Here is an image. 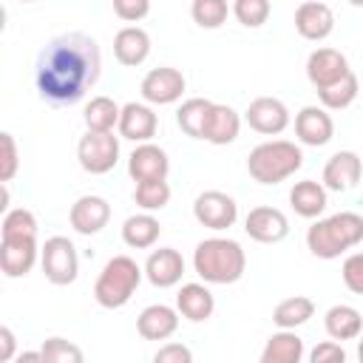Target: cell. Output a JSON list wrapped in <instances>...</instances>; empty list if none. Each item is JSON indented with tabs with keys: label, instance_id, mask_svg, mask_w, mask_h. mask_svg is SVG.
<instances>
[{
	"label": "cell",
	"instance_id": "obj_1",
	"mask_svg": "<svg viewBox=\"0 0 363 363\" xmlns=\"http://www.w3.org/2000/svg\"><path fill=\"white\" fill-rule=\"evenodd\" d=\"M102 71V54L91 34L68 31L54 40L37 54L34 82L45 102L51 105H74L79 102Z\"/></svg>",
	"mask_w": 363,
	"mask_h": 363
},
{
	"label": "cell",
	"instance_id": "obj_2",
	"mask_svg": "<svg viewBox=\"0 0 363 363\" xmlns=\"http://www.w3.org/2000/svg\"><path fill=\"white\" fill-rule=\"evenodd\" d=\"M360 241H363V216L352 210H343L326 218L318 216V221H312V227L306 230L309 252L323 261L340 258L343 252L354 250Z\"/></svg>",
	"mask_w": 363,
	"mask_h": 363
},
{
	"label": "cell",
	"instance_id": "obj_3",
	"mask_svg": "<svg viewBox=\"0 0 363 363\" xmlns=\"http://www.w3.org/2000/svg\"><path fill=\"white\" fill-rule=\"evenodd\" d=\"M193 269L204 284H235L247 269V252L233 238H204L196 244Z\"/></svg>",
	"mask_w": 363,
	"mask_h": 363
},
{
	"label": "cell",
	"instance_id": "obj_4",
	"mask_svg": "<svg viewBox=\"0 0 363 363\" xmlns=\"http://www.w3.org/2000/svg\"><path fill=\"white\" fill-rule=\"evenodd\" d=\"M303 164V150L295 142L286 139H269L250 150L247 156V173L258 184H278L295 176Z\"/></svg>",
	"mask_w": 363,
	"mask_h": 363
},
{
	"label": "cell",
	"instance_id": "obj_5",
	"mask_svg": "<svg viewBox=\"0 0 363 363\" xmlns=\"http://www.w3.org/2000/svg\"><path fill=\"white\" fill-rule=\"evenodd\" d=\"M142 278V267L130 255H113L94 284V298L102 309H119L133 298Z\"/></svg>",
	"mask_w": 363,
	"mask_h": 363
},
{
	"label": "cell",
	"instance_id": "obj_6",
	"mask_svg": "<svg viewBox=\"0 0 363 363\" xmlns=\"http://www.w3.org/2000/svg\"><path fill=\"white\" fill-rule=\"evenodd\" d=\"M40 267H43V275L54 286L74 284L79 275V258H77V247L71 244V238L65 235L45 238V244L40 247Z\"/></svg>",
	"mask_w": 363,
	"mask_h": 363
},
{
	"label": "cell",
	"instance_id": "obj_7",
	"mask_svg": "<svg viewBox=\"0 0 363 363\" xmlns=\"http://www.w3.org/2000/svg\"><path fill=\"white\" fill-rule=\"evenodd\" d=\"M79 167L91 176H105L119 162V136L113 130H88L77 145Z\"/></svg>",
	"mask_w": 363,
	"mask_h": 363
},
{
	"label": "cell",
	"instance_id": "obj_8",
	"mask_svg": "<svg viewBox=\"0 0 363 363\" xmlns=\"http://www.w3.org/2000/svg\"><path fill=\"white\" fill-rule=\"evenodd\" d=\"M193 216H196V221H199L201 227L221 233V230H230V227L235 224V218H238V204H235L233 196H227V193H221V190H204V193H199L196 201H193Z\"/></svg>",
	"mask_w": 363,
	"mask_h": 363
},
{
	"label": "cell",
	"instance_id": "obj_9",
	"mask_svg": "<svg viewBox=\"0 0 363 363\" xmlns=\"http://www.w3.org/2000/svg\"><path fill=\"white\" fill-rule=\"evenodd\" d=\"M187 88V79L179 68H170V65H159V68H150L139 85L142 91V99L147 105H173L176 99H182Z\"/></svg>",
	"mask_w": 363,
	"mask_h": 363
},
{
	"label": "cell",
	"instance_id": "obj_10",
	"mask_svg": "<svg viewBox=\"0 0 363 363\" xmlns=\"http://www.w3.org/2000/svg\"><path fill=\"white\" fill-rule=\"evenodd\" d=\"M241 133V116L235 108L224 105V102H210L204 116H201V130L199 139L210 142V145H230L235 142Z\"/></svg>",
	"mask_w": 363,
	"mask_h": 363
},
{
	"label": "cell",
	"instance_id": "obj_11",
	"mask_svg": "<svg viewBox=\"0 0 363 363\" xmlns=\"http://www.w3.org/2000/svg\"><path fill=\"white\" fill-rule=\"evenodd\" d=\"M244 119L255 133L278 136V133H284L289 128V108L278 96H258L244 111Z\"/></svg>",
	"mask_w": 363,
	"mask_h": 363
},
{
	"label": "cell",
	"instance_id": "obj_12",
	"mask_svg": "<svg viewBox=\"0 0 363 363\" xmlns=\"http://www.w3.org/2000/svg\"><path fill=\"white\" fill-rule=\"evenodd\" d=\"M349 71H352V68H349L346 54L337 51V48H329V45L315 48V51L309 54V60H306V79L315 85V91H320V88L337 82V79L346 77Z\"/></svg>",
	"mask_w": 363,
	"mask_h": 363
},
{
	"label": "cell",
	"instance_id": "obj_13",
	"mask_svg": "<svg viewBox=\"0 0 363 363\" xmlns=\"http://www.w3.org/2000/svg\"><path fill=\"white\" fill-rule=\"evenodd\" d=\"M295 136L301 145H309V147H323L326 142H332L335 122L329 111L320 105H303L295 113Z\"/></svg>",
	"mask_w": 363,
	"mask_h": 363
},
{
	"label": "cell",
	"instance_id": "obj_14",
	"mask_svg": "<svg viewBox=\"0 0 363 363\" xmlns=\"http://www.w3.org/2000/svg\"><path fill=\"white\" fill-rule=\"evenodd\" d=\"M244 233L258 244H278L289 233V218L278 207H252L244 218Z\"/></svg>",
	"mask_w": 363,
	"mask_h": 363
},
{
	"label": "cell",
	"instance_id": "obj_15",
	"mask_svg": "<svg viewBox=\"0 0 363 363\" xmlns=\"http://www.w3.org/2000/svg\"><path fill=\"white\" fill-rule=\"evenodd\" d=\"M40 258L37 238H0V272L6 278H26Z\"/></svg>",
	"mask_w": 363,
	"mask_h": 363
},
{
	"label": "cell",
	"instance_id": "obj_16",
	"mask_svg": "<svg viewBox=\"0 0 363 363\" xmlns=\"http://www.w3.org/2000/svg\"><path fill=\"white\" fill-rule=\"evenodd\" d=\"M295 31L309 43H320L335 31V11L320 0H306L295 9Z\"/></svg>",
	"mask_w": 363,
	"mask_h": 363
},
{
	"label": "cell",
	"instance_id": "obj_17",
	"mask_svg": "<svg viewBox=\"0 0 363 363\" xmlns=\"http://www.w3.org/2000/svg\"><path fill=\"white\" fill-rule=\"evenodd\" d=\"M142 275H145L153 286L170 289V286H176V284L182 281V275H184V258H182V252L173 250V247H159V250H153V252L147 255V261H145V267H142Z\"/></svg>",
	"mask_w": 363,
	"mask_h": 363
},
{
	"label": "cell",
	"instance_id": "obj_18",
	"mask_svg": "<svg viewBox=\"0 0 363 363\" xmlns=\"http://www.w3.org/2000/svg\"><path fill=\"white\" fill-rule=\"evenodd\" d=\"M128 173L133 182H153V179H167L170 173V159L167 153L153 145V142H139L133 153L128 156Z\"/></svg>",
	"mask_w": 363,
	"mask_h": 363
},
{
	"label": "cell",
	"instance_id": "obj_19",
	"mask_svg": "<svg viewBox=\"0 0 363 363\" xmlns=\"http://www.w3.org/2000/svg\"><path fill=\"white\" fill-rule=\"evenodd\" d=\"M119 136L122 139H130V142H150L156 136V128H159V119L153 113L150 105L145 102H128L119 108Z\"/></svg>",
	"mask_w": 363,
	"mask_h": 363
},
{
	"label": "cell",
	"instance_id": "obj_20",
	"mask_svg": "<svg viewBox=\"0 0 363 363\" xmlns=\"http://www.w3.org/2000/svg\"><path fill=\"white\" fill-rule=\"evenodd\" d=\"M68 221L79 235H96L111 221V204L102 196H79L68 210Z\"/></svg>",
	"mask_w": 363,
	"mask_h": 363
},
{
	"label": "cell",
	"instance_id": "obj_21",
	"mask_svg": "<svg viewBox=\"0 0 363 363\" xmlns=\"http://www.w3.org/2000/svg\"><path fill=\"white\" fill-rule=\"evenodd\" d=\"M357 182H360V156L354 150H337L335 156H329V162L323 164V179H320L326 190L346 193L357 187Z\"/></svg>",
	"mask_w": 363,
	"mask_h": 363
},
{
	"label": "cell",
	"instance_id": "obj_22",
	"mask_svg": "<svg viewBox=\"0 0 363 363\" xmlns=\"http://www.w3.org/2000/svg\"><path fill=\"white\" fill-rule=\"evenodd\" d=\"M179 329V312L167 303H150L136 318V332L145 340H167Z\"/></svg>",
	"mask_w": 363,
	"mask_h": 363
},
{
	"label": "cell",
	"instance_id": "obj_23",
	"mask_svg": "<svg viewBox=\"0 0 363 363\" xmlns=\"http://www.w3.org/2000/svg\"><path fill=\"white\" fill-rule=\"evenodd\" d=\"M113 57L128 68L142 65L150 57V34L145 28H139V26L119 28L116 37H113Z\"/></svg>",
	"mask_w": 363,
	"mask_h": 363
},
{
	"label": "cell",
	"instance_id": "obj_24",
	"mask_svg": "<svg viewBox=\"0 0 363 363\" xmlns=\"http://www.w3.org/2000/svg\"><path fill=\"white\" fill-rule=\"evenodd\" d=\"M216 309V298L207 289V284H182L179 295H176V312L193 323H201L213 315Z\"/></svg>",
	"mask_w": 363,
	"mask_h": 363
},
{
	"label": "cell",
	"instance_id": "obj_25",
	"mask_svg": "<svg viewBox=\"0 0 363 363\" xmlns=\"http://www.w3.org/2000/svg\"><path fill=\"white\" fill-rule=\"evenodd\" d=\"M323 329L332 340H354L363 329V318H360V309L349 306V303H335L326 309L323 315Z\"/></svg>",
	"mask_w": 363,
	"mask_h": 363
},
{
	"label": "cell",
	"instance_id": "obj_26",
	"mask_svg": "<svg viewBox=\"0 0 363 363\" xmlns=\"http://www.w3.org/2000/svg\"><path fill=\"white\" fill-rule=\"evenodd\" d=\"M289 204L301 218H318L326 210V187L315 179H303L295 182V187L289 190Z\"/></svg>",
	"mask_w": 363,
	"mask_h": 363
},
{
	"label": "cell",
	"instance_id": "obj_27",
	"mask_svg": "<svg viewBox=\"0 0 363 363\" xmlns=\"http://www.w3.org/2000/svg\"><path fill=\"white\" fill-rule=\"evenodd\" d=\"M159 233H162L159 218L153 213H145V210L136 216H128L122 224V241L130 250H150L159 241Z\"/></svg>",
	"mask_w": 363,
	"mask_h": 363
},
{
	"label": "cell",
	"instance_id": "obj_28",
	"mask_svg": "<svg viewBox=\"0 0 363 363\" xmlns=\"http://www.w3.org/2000/svg\"><path fill=\"white\" fill-rule=\"evenodd\" d=\"M303 360V340L295 335V329H278L267 337V346L261 352V363H301Z\"/></svg>",
	"mask_w": 363,
	"mask_h": 363
},
{
	"label": "cell",
	"instance_id": "obj_29",
	"mask_svg": "<svg viewBox=\"0 0 363 363\" xmlns=\"http://www.w3.org/2000/svg\"><path fill=\"white\" fill-rule=\"evenodd\" d=\"M312 315H315V301L306 298V295H292V298H284V301L272 309V323H275L278 329H298V326H303Z\"/></svg>",
	"mask_w": 363,
	"mask_h": 363
},
{
	"label": "cell",
	"instance_id": "obj_30",
	"mask_svg": "<svg viewBox=\"0 0 363 363\" xmlns=\"http://www.w3.org/2000/svg\"><path fill=\"white\" fill-rule=\"evenodd\" d=\"M357 88H360L357 74L349 71V74L340 77L337 82H332V85H326V88L318 91L320 108H326V111H343V108H349V105L357 99Z\"/></svg>",
	"mask_w": 363,
	"mask_h": 363
},
{
	"label": "cell",
	"instance_id": "obj_31",
	"mask_svg": "<svg viewBox=\"0 0 363 363\" xmlns=\"http://www.w3.org/2000/svg\"><path fill=\"white\" fill-rule=\"evenodd\" d=\"M88 130H113L119 122V105L111 96H94L82 111Z\"/></svg>",
	"mask_w": 363,
	"mask_h": 363
},
{
	"label": "cell",
	"instance_id": "obj_32",
	"mask_svg": "<svg viewBox=\"0 0 363 363\" xmlns=\"http://www.w3.org/2000/svg\"><path fill=\"white\" fill-rule=\"evenodd\" d=\"M133 201H136V207H142L145 213H156V210L167 207V201H170V184H167V179L136 182Z\"/></svg>",
	"mask_w": 363,
	"mask_h": 363
},
{
	"label": "cell",
	"instance_id": "obj_33",
	"mask_svg": "<svg viewBox=\"0 0 363 363\" xmlns=\"http://www.w3.org/2000/svg\"><path fill=\"white\" fill-rule=\"evenodd\" d=\"M190 17L199 28H221L230 17V3L227 0H193Z\"/></svg>",
	"mask_w": 363,
	"mask_h": 363
},
{
	"label": "cell",
	"instance_id": "obj_34",
	"mask_svg": "<svg viewBox=\"0 0 363 363\" xmlns=\"http://www.w3.org/2000/svg\"><path fill=\"white\" fill-rule=\"evenodd\" d=\"M0 233H3V238H37V216L26 207L6 210Z\"/></svg>",
	"mask_w": 363,
	"mask_h": 363
},
{
	"label": "cell",
	"instance_id": "obj_35",
	"mask_svg": "<svg viewBox=\"0 0 363 363\" xmlns=\"http://www.w3.org/2000/svg\"><path fill=\"white\" fill-rule=\"evenodd\" d=\"M230 11H233V17H235L244 28H261V26L269 20L272 3H269V0H233Z\"/></svg>",
	"mask_w": 363,
	"mask_h": 363
},
{
	"label": "cell",
	"instance_id": "obj_36",
	"mask_svg": "<svg viewBox=\"0 0 363 363\" xmlns=\"http://www.w3.org/2000/svg\"><path fill=\"white\" fill-rule=\"evenodd\" d=\"M207 105H210V99H204V96H190V99H184V102L179 105V111H176V125H179L187 136L199 139L201 116H204Z\"/></svg>",
	"mask_w": 363,
	"mask_h": 363
},
{
	"label": "cell",
	"instance_id": "obj_37",
	"mask_svg": "<svg viewBox=\"0 0 363 363\" xmlns=\"http://www.w3.org/2000/svg\"><path fill=\"white\" fill-rule=\"evenodd\" d=\"M40 354H43L45 363H82V357H85L82 349L77 343L65 340V337H48L43 343Z\"/></svg>",
	"mask_w": 363,
	"mask_h": 363
},
{
	"label": "cell",
	"instance_id": "obj_38",
	"mask_svg": "<svg viewBox=\"0 0 363 363\" xmlns=\"http://www.w3.org/2000/svg\"><path fill=\"white\" fill-rule=\"evenodd\" d=\"M20 170V150L9 130H0V182H11Z\"/></svg>",
	"mask_w": 363,
	"mask_h": 363
},
{
	"label": "cell",
	"instance_id": "obj_39",
	"mask_svg": "<svg viewBox=\"0 0 363 363\" xmlns=\"http://www.w3.org/2000/svg\"><path fill=\"white\" fill-rule=\"evenodd\" d=\"M340 278H343V284H346V289L352 295H363V252H352L343 261Z\"/></svg>",
	"mask_w": 363,
	"mask_h": 363
},
{
	"label": "cell",
	"instance_id": "obj_40",
	"mask_svg": "<svg viewBox=\"0 0 363 363\" xmlns=\"http://www.w3.org/2000/svg\"><path fill=\"white\" fill-rule=\"evenodd\" d=\"M150 11V0H113V14L125 23H139Z\"/></svg>",
	"mask_w": 363,
	"mask_h": 363
},
{
	"label": "cell",
	"instance_id": "obj_41",
	"mask_svg": "<svg viewBox=\"0 0 363 363\" xmlns=\"http://www.w3.org/2000/svg\"><path fill=\"white\" fill-rule=\"evenodd\" d=\"M309 360L312 363H343L346 360V352H343V346L337 343V340H323V343H318L312 352H309Z\"/></svg>",
	"mask_w": 363,
	"mask_h": 363
},
{
	"label": "cell",
	"instance_id": "obj_42",
	"mask_svg": "<svg viewBox=\"0 0 363 363\" xmlns=\"http://www.w3.org/2000/svg\"><path fill=\"white\" fill-rule=\"evenodd\" d=\"M156 363H190L193 360V352L182 343H164L159 346V352L153 354Z\"/></svg>",
	"mask_w": 363,
	"mask_h": 363
},
{
	"label": "cell",
	"instance_id": "obj_43",
	"mask_svg": "<svg viewBox=\"0 0 363 363\" xmlns=\"http://www.w3.org/2000/svg\"><path fill=\"white\" fill-rule=\"evenodd\" d=\"M17 357V337L9 326L0 323V363H9Z\"/></svg>",
	"mask_w": 363,
	"mask_h": 363
},
{
	"label": "cell",
	"instance_id": "obj_44",
	"mask_svg": "<svg viewBox=\"0 0 363 363\" xmlns=\"http://www.w3.org/2000/svg\"><path fill=\"white\" fill-rule=\"evenodd\" d=\"M9 204H11V193H9V187H6V182H0V216H6V210H9Z\"/></svg>",
	"mask_w": 363,
	"mask_h": 363
},
{
	"label": "cell",
	"instance_id": "obj_45",
	"mask_svg": "<svg viewBox=\"0 0 363 363\" xmlns=\"http://www.w3.org/2000/svg\"><path fill=\"white\" fill-rule=\"evenodd\" d=\"M17 357H20V360H43V354H40V352H20Z\"/></svg>",
	"mask_w": 363,
	"mask_h": 363
},
{
	"label": "cell",
	"instance_id": "obj_46",
	"mask_svg": "<svg viewBox=\"0 0 363 363\" xmlns=\"http://www.w3.org/2000/svg\"><path fill=\"white\" fill-rule=\"evenodd\" d=\"M3 28H6V9L0 6V34H3Z\"/></svg>",
	"mask_w": 363,
	"mask_h": 363
},
{
	"label": "cell",
	"instance_id": "obj_47",
	"mask_svg": "<svg viewBox=\"0 0 363 363\" xmlns=\"http://www.w3.org/2000/svg\"><path fill=\"white\" fill-rule=\"evenodd\" d=\"M349 3H352V6H357V9L363 6V0H349Z\"/></svg>",
	"mask_w": 363,
	"mask_h": 363
},
{
	"label": "cell",
	"instance_id": "obj_48",
	"mask_svg": "<svg viewBox=\"0 0 363 363\" xmlns=\"http://www.w3.org/2000/svg\"><path fill=\"white\" fill-rule=\"evenodd\" d=\"M20 3H34V0H20Z\"/></svg>",
	"mask_w": 363,
	"mask_h": 363
},
{
	"label": "cell",
	"instance_id": "obj_49",
	"mask_svg": "<svg viewBox=\"0 0 363 363\" xmlns=\"http://www.w3.org/2000/svg\"><path fill=\"white\" fill-rule=\"evenodd\" d=\"M0 295H3V292H0Z\"/></svg>",
	"mask_w": 363,
	"mask_h": 363
}]
</instances>
